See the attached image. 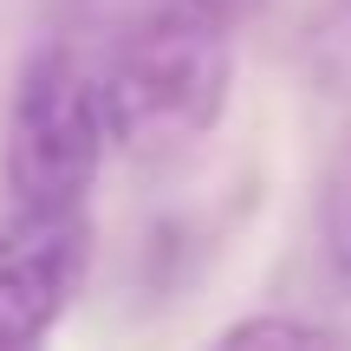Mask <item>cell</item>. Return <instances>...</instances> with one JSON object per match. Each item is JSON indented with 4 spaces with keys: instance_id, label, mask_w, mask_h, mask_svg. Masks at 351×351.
<instances>
[{
    "instance_id": "obj_7",
    "label": "cell",
    "mask_w": 351,
    "mask_h": 351,
    "mask_svg": "<svg viewBox=\"0 0 351 351\" xmlns=\"http://www.w3.org/2000/svg\"><path fill=\"white\" fill-rule=\"evenodd\" d=\"M176 7L202 13V20H215V26H241L247 13H261V0H176Z\"/></svg>"
},
{
    "instance_id": "obj_1",
    "label": "cell",
    "mask_w": 351,
    "mask_h": 351,
    "mask_svg": "<svg viewBox=\"0 0 351 351\" xmlns=\"http://www.w3.org/2000/svg\"><path fill=\"white\" fill-rule=\"evenodd\" d=\"M228 26L189 7H156L117 26L104 59L91 65V91L104 111V137L150 150L195 137L221 117L228 98Z\"/></svg>"
},
{
    "instance_id": "obj_3",
    "label": "cell",
    "mask_w": 351,
    "mask_h": 351,
    "mask_svg": "<svg viewBox=\"0 0 351 351\" xmlns=\"http://www.w3.org/2000/svg\"><path fill=\"white\" fill-rule=\"evenodd\" d=\"M85 274V215L20 208L0 228V351L46 339Z\"/></svg>"
},
{
    "instance_id": "obj_4",
    "label": "cell",
    "mask_w": 351,
    "mask_h": 351,
    "mask_svg": "<svg viewBox=\"0 0 351 351\" xmlns=\"http://www.w3.org/2000/svg\"><path fill=\"white\" fill-rule=\"evenodd\" d=\"M319 228H326V261H332V274L351 280V143L339 150V163H332V176H326Z\"/></svg>"
},
{
    "instance_id": "obj_5",
    "label": "cell",
    "mask_w": 351,
    "mask_h": 351,
    "mask_svg": "<svg viewBox=\"0 0 351 351\" xmlns=\"http://www.w3.org/2000/svg\"><path fill=\"white\" fill-rule=\"evenodd\" d=\"M313 78L332 91H351V0H339L313 26Z\"/></svg>"
},
{
    "instance_id": "obj_6",
    "label": "cell",
    "mask_w": 351,
    "mask_h": 351,
    "mask_svg": "<svg viewBox=\"0 0 351 351\" xmlns=\"http://www.w3.org/2000/svg\"><path fill=\"white\" fill-rule=\"evenodd\" d=\"M234 345H332V326H300V319H247V326L228 332Z\"/></svg>"
},
{
    "instance_id": "obj_2",
    "label": "cell",
    "mask_w": 351,
    "mask_h": 351,
    "mask_svg": "<svg viewBox=\"0 0 351 351\" xmlns=\"http://www.w3.org/2000/svg\"><path fill=\"white\" fill-rule=\"evenodd\" d=\"M104 111L91 65L65 46L26 59L7 104V189L20 208H78L104 163Z\"/></svg>"
}]
</instances>
